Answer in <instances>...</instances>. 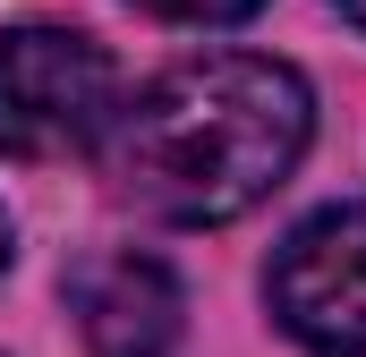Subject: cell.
Returning a JSON list of instances; mask_svg holds the SVG:
<instances>
[{
    "label": "cell",
    "mask_w": 366,
    "mask_h": 357,
    "mask_svg": "<svg viewBox=\"0 0 366 357\" xmlns=\"http://www.w3.org/2000/svg\"><path fill=\"white\" fill-rule=\"evenodd\" d=\"M307 136H315V94L290 60L204 51L162 69L137 102H119L102 145L128 204L179 230H213L264 204L298 171Z\"/></svg>",
    "instance_id": "obj_1"
},
{
    "label": "cell",
    "mask_w": 366,
    "mask_h": 357,
    "mask_svg": "<svg viewBox=\"0 0 366 357\" xmlns=\"http://www.w3.org/2000/svg\"><path fill=\"white\" fill-rule=\"evenodd\" d=\"M119 119V69L77 26H9L0 34V154L69 162L94 154Z\"/></svg>",
    "instance_id": "obj_2"
},
{
    "label": "cell",
    "mask_w": 366,
    "mask_h": 357,
    "mask_svg": "<svg viewBox=\"0 0 366 357\" xmlns=\"http://www.w3.org/2000/svg\"><path fill=\"white\" fill-rule=\"evenodd\" d=\"M281 332L315 357H366V204H324L273 247L264 272Z\"/></svg>",
    "instance_id": "obj_3"
},
{
    "label": "cell",
    "mask_w": 366,
    "mask_h": 357,
    "mask_svg": "<svg viewBox=\"0 0 366 357\" xmlns=\"http://www.w3.org/2000/svg\"><path fill=\"white\" fill-rule=\"evenodd\" d=\"M69 315L86 332V357H171L179 349V281L162 256L102 247L69 272Z\"/></svg>",
    "instance_id": "obj_4"
},
{
    "label": "cell",
    "mask_w": 366,
    "mask_h": 357,
    "mask_svg": "<svg viewBox=\"0 0 366 357\" xmlns=\"http://www.w3.org/2000/svg\"><path fill=\"white\" fill-rule=\"evenodd\" d=\"M145 17H171V26H247L264 0H137Z\"/></svg>",
    "instance_id": "obj_5"
},
{
    "label": "cell",
    "mask_w": 366,
    "mask_h": 357,
    "mask_svg": "<svg viewBox=\"0 0 366 357\" xmlns=\"http://www.w3.org/2000/svg\"><path fill=\"white\" fill-rule=\"evenodd\" d=\"M332 9H341V17H350V26H366V0H332Z\"/></svg>",
    "instance_id": "obj_6"
},
{
    "label": "cell",
    "mask_w": 366,
    "mask_h": 357,
    "mask_svg": "<svg viewBox=\"0 0 366 357\" xmlns=\"http://www.w3.org/2000/svg\"><path fill=\"white\" fill-rule=\"evenodd\" d=\"M0 272H9V213H0Z\"/></svg>",
    "instance_id": "obj_7"
}]
</instances>
